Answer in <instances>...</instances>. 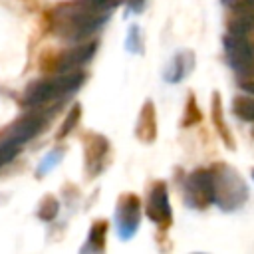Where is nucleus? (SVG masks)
Wrapping results in <instances>:
<instances>
[{"label":"nucleus","instance_id":"f257e3e1","mask_svg":"<svg viewBox=\"0 0 254 254\" xmlns=\"http://www.w3.org/2000/svg\"><path fill=\"white\" fill-rule=\"evenodd\" d=\"M228 58L242 73H254V44L242 34H230L224 38Z\"/></svg>","mask_w":254,"mask_h":254},{"label":"nucleus","instance_id":"7ed1b4c3","mask_svg":"<svg viewBox=\"0 0 254 254\" xmlns=\"http://www.w3.org/2000/svg\"><path fill=\"white\" fill-rule=\"evenodd\" d=\"M234 22L230 24V34L254 32V0H238L234 4Z\"/></svg>","mask_w":254,"mask_h":254},{"label":"nucleus","instance_id":"423d86ee","mask_svg":"<svg viewBox=\"0 0 254 254\" xmlns=\"http://www.w3.org/2000/svg\"><path fill=\"white\" fill-rule=\"evenodd\" d=\"M234 111L244 121L254 123V99L252 97H236L234 99Z\"/></svg>","mask_w":254,"mask_h":254},{"label":"nucleus","instance_id":"f03ea898","mask_svg":"<svg viewBox=\"0 0 254 254\" xmlns=\"http://www.w3.org/2000/svg\"><path fill=\"white\" fill-rule=\"evenodd\" d=\"M189 192L194 204L202 206L206 202L212 200L214 196V177L206 171H198L194 175H190L189 179Z\"/></svg>","mask_w":254,"mask_h":254},{"label":"nucleus","instance_id":"20e7f679","mask_svg":"<svg viewBox=\"0 0 254 254\" xmlns=\"http://www.w3.org/2000/svg\"><path fill=\"white\" fill-rule=\"evenodd\" d=\"M147 214L155 222H169L171 220V206H169L167 190H165L163 185L155 187V190L151 192V198H149V204H147Z\"/></svg>","mask_w":254,"mask_h":254},{"label":"nucleus","instance_id":"6e6552de","mask_svg":"<svg viewBox=\"0 0 254 254\" xmlns=\"http://www.w3.org/2000/svg\"><path fill=\"white\" fill-rule=\"evenodd\" d=\"M91 4H103V2H109V0H89Z\"/></svg>","mask_w":254,"mask_h":254},{"label":"nucleus","instance_id":"39448f33","mask_svg":"<svg viewBox=\"0 0 254 254\" xmlns=\"http://www.w3.org/2000/svg\"><path fill=\"white\" fill-rule=\"evenodd\" d=\"M91 54H93V46L75 48V50H71L67 56L62 58L60 69H69V67H73V65H79V64H83V62H87V60L91 58Z\"/></svg>","mask_w":254,"mask_h":254},{"label":"nucleus","instance_id":"0eeeda50","mask_svg":"<svg viewBox=\"0 0 254 254\" xmlns=\"http://www.w3.org/2000/svg\"><path fill=\"white\" fill-rule=\"evenodd\" d=\"M242 89L254 95V81H246V83H242Z\"/></svg>","mask_w":254,"mask_h":254}]
</instances>
